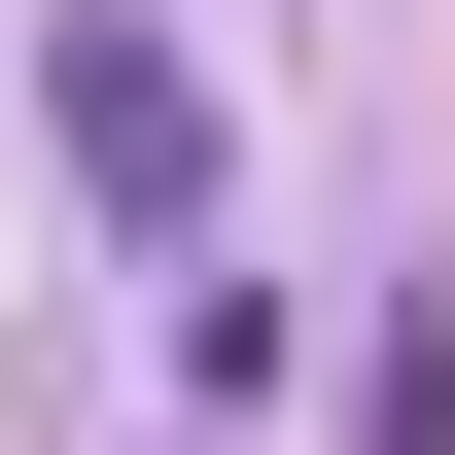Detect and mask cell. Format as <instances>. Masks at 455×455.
<instances>
[{"mask_svg":"<svg viewBox=\"0 0 455 455\" xmlns=\"http://www.w3.org/2000/svg\"><path fill=\"white\" fill-rule=\"evenodd\" d=\"M70 175H106V211H175V175H211V106H175V36H70Z\"/></svg>","mask_w":455,"mask_h":455,"instance_id":"1","label":"cell"}]
</instances>
